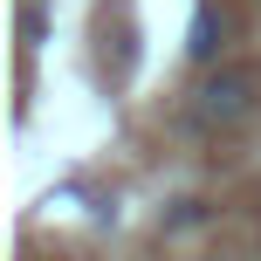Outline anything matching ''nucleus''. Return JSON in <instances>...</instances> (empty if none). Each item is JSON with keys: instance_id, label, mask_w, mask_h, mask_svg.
I'll return each instance as SVG.
<instances>
[{"instance_id": "f257e3e1", "label": "nucleus", "mask_w": 261, "mask_h": 261, "mask_svg": "<svg viewBox=\"0 0 261 261\" xmlns=\"http://www.w3.org/2000/svg\"><path fill=\"white\" fill-rule=\"evenodd\" d=\"M254 117V76L248 69H213L193 90V124L199 130H234Z\"/></svg>"}, {"instance_id": "f03ea898", "label": "nucleus", "mask_w": 261, "mask_h": 261, "mask_svg": "<svg viewBox=\"0 0 261 261\" xmlns=\"http://www.w3.org/2000/svg\"><path fill=\"white\" fill-rule=\"evenodd\" d=\"M220 35H227V21H220L213 7H199V14H193V35H186L193 62H213V55H220Z\"/></svg>"}]
</instances>
